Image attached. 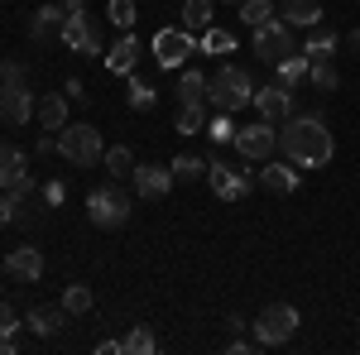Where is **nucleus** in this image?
<instances>
[{
  "label": "nucleus",
  "instance_id": "f257e3e1",
  "mask_svg": "<svg viewBox=\"0 0 360 355\" xmlns=\"http://www.w3.org/2000/svg\"><path fill=\"white\" fill-rule=\"evenodd\" d=\"M278 139H283V159L298 168H322V164H332V154H336L332 130L317 115H288Z\"/></svg>",
  "mask_w": 360,
  "mask_h": 355
},
{
  "label": "nucleus",
  "instance_id": "f03ea898",
  "mask_svg": "<svg viewBox=\"0 0 360 355\" xmlns=\"http://www.w3.org/2000/svg\"><path fill=\"white\" fill-rule=\"evenodd\" d=\"M207 101H212L217 110H226V115L240 110L245 101H255V82H250V72H245V67H221V72L207 82Z\"/></svg>",
  "mask_w": 360,
  "mask_h": 355
},
{
  "label": "nucleus",
  "instance_id": "7ed1b4c3",
  "mask_svg": "<svg viewBox=\"0 0 360 355\" xmlns=\"http://www.w3.org/2000/svg\"><path fill=\"white\" fill-rule=\"evenodd\" d=\"M58 154L68 159V164H77V168H91V164H101V130L96 125H63L58 130Z\"/></svg>",
  "mask_w": 360,
  "mask_h": 355
},
{
  "label": "nucleus",
  "instance_id": "20e7f679",
  "mask_svg": "<svg viewBox=\"0 0 360 355\" xmlns=\"http://www.w3.org/2000/svg\"><path fill=\"white\" fill-rule=\"evenodd\" d=\"M86 217H91V226H101V231H120V226L130 221V197L115 188V183L91 188V197H86Z\"/></svg>",
  "mask_w": 360,
  "mask_h": 355
},
{
  "label": "nucleus",
  "instance_id": "39448f33",
  "mask_svg": "<svg viewBox=\"0 0 360 355\" xmlns=\"http://www.w3.org/2000/svg\"><path fill=\"white\" fill-rule=\"evenodd\" d=\"M293 331H298V307H288V302H269L255 317V341L259 346H283Z\"/></svg>",
  "mask_w": 360,
  "mask_h": 355
},
{
  "label": "nucleus",
  "instance_id": "423d86ee",
  "mask_svg": "<svg viewBox=\"0 0 360 355\" xmlns=\"http://www.w3.org/2000/svg\"><path fill=\"white\" fill-rule=\"evenodd\" d=\"M288 53H298V49H293V25H288V20H269V25L255 29V58H259V63L274 67L278 58H288Z\"/></svg>",
  "mask_w": 360,
  "mask_h": 355
},
{
  "label": "nucleus",
  "instance_id": "0eeeda50",
  "mask_svg": "<svg viewBox=\"0 0 360 355\" xmlns=\"http://www.w3.org/2000/svg\"><path fill=\"white\" fill-rule=\"evenodd\" d=\"M0 188L15 192L20 202H25L29 192H34V178H29V159L20 144H0Z\"/></svg>",
  "mask_w": 360,
  "mask_h": 355
},
{
  "label": "nucleus",
  "instance_id": "6e6552de",
  "mask_svg": "<svg viewBox=\"0 0 360 355\" xmlns=\"http://www.w3.org/2000/svg\"><path fill=\"white\" fill-rule=\"evenodd\" d=\"M207 183H212V192H217L221 202H240V197L250 192V173L240 164L212 159V164H207Z\"/></svg>",
  "mask_w": 360,
  "mask_h": 355
},
{
  "label": "nucleus",
  "instance_id": "1a4fd4ad",
  "mask_svg": "<svg viewBox=\"0 0 360 355\" xmlns=\"http://www.w3.org/2000/svg\"><path fill=\"white\" fill-rule=\"evenodd\" d=\"M188 53H197V39L193 29H164L159 39H154V58H159V67H183L188 63Z\"/></svg>",
  "mask_w": 360,
  "mask_h": 355
},
{
  "label": "nucleus",
  "instance_id": "9d476101",
  "mask_svg": "<svg viewBox=\"0 0 360 355\" xmlns=\"http://www.w3.org/2000/svg\"><path fill=\"white\" fill-rule=\"evenodd\" d=\"M72 53H101V29L91 25V15L86 10H77V15H68L63 20V34H58Z\"/></svg>",
  "mask_w": 360,
  "mask_h": 355
},
{
  "label": "nucleus",
  "instance_id": "9b49d317",
  "mask_svg": "<svg viewBox=\"0 0 360 355\" xmlns=\"http://www.w3.org/2000/svg\"><path fill=\"white\" fill-rule=\"evenodd\" d=\"M255 110H259V120L278 125V120H288V115H293V91H288L283 82L255 86Z\"/></svg>",
  "mask_w": 360,
  "mask_h": 355
},
{
  "label": "nucleus",
  "instance_id": "f8f14e48",
  "mask_svg": "<svg viewBox=\"0 0 360 355\" xmlns=\"http://www.w3.org/2000/svg\"><path fill=\"white\" fill-rule=\"evenodd\" d=\"M236 149L245 154V159H269L278 149V130L269 125V120H255V125H245V130H236Z\"/></svg>",
  "mask_w": 360,
  "mask_h": 355
},
{
  "label": "nucleus",
  "instance_id": "ddd939ff",
  "mask_svg": "<svg viewBox=\"0 0 360 355\" xmlns=\"http://www.w3.org/2000/svg\"><path fill=\"white\" fill-rule=\"evenodd\" d=\"M130 183H135V197L159 202V197H168V188H173V168H164V164H135Z\"/></svg>",
  "mask_w": 360,
  "mask_h": 355
},
{
  "label": "nucleus",
  "instance_id": "4468645a",
  "mask_svg": "<svg viewBox=\"0 0 360 355\" xmlns=\"http://www.w3.org/2000/svg\"><path fill=\"white\" fill-rule=\"evenodd\" d=\"M0 120H5V125L34 120V96H29L25 82H0Z\"/></svg>",
  "mask_w": 360,
  "mask_h": 355
},
{
  "label": "nucleus",
  "instance_id": "2eb2a0df",
  "mask_svg": "<svg viewBox=\"0 0 360 355\" xmlns=\"http://www.w3.org/2000/svg\"><path fill=\"white\" fill-rule=\"evenodd\" d=\"M5 269L15 273L20 283H39V278H44V254H39L34 245H20V250L5 254Z\"/></svg>",
  "mask_w": 360,
  "mask_h": 355
},
{
  "label": "nucleus",
  "instance_id": "dca6fc26",
  "mask_svg": "<svg viewBox=\"0 0 360 355\" xmlns=\"http://www.w3.org/2000/svg\"><path fill=\"white\" fill-rule=\"evenodd\" d=\"M63 20H68L63 5H44V10H34V20H29V39H34V44L58 39V34H63Z\"/></svg>",
  "mask_w": 360,
  "mask_h": 355
},
{
  "label": "nucleus",
  "instance_id": "f3484780",
  "mask_svg": "<svg viewBox=\"0 0 360 355\" xmlns=\"http://www.w3.org/2000/svg\"><path fill=\"white\" fill-rule=\"evenodd\" d=\"M135 63H139V39L130 34V29H125V34H120V39L111 44V53H106V67L125 77V72H135Z\"/></svg>",
  "mask_w": 360,
  "mask_h": 355
},
{
  "label": "nucleus",
  "instance_id": "a211bd4d",
  "mask_svg": "<svg viewBox=\"0 0 360 355\" xmlns=\"http://www.w3.org/2000/svg\"><path fill=\"white\" fill-rule=\"evenodd\" d=\"M63 322H68V307H63V302H58V307L53 302H39V307L29 312V331H34V336H53Z\"/></svg>",
  "mask_w": 360,
  "mask_h": 355
},
{
  "label": "nucleus",
  "instance_id": "6ab92c4d",
  "mask_svg": "<svg viewBox=\"0 0 360 355\" xmlns=\"http://www.w3.org/2000/svg\"><path fill=\"white\" fill-rule=\"evenodd\" d=\"M34 120L44 125V130H63L68 125V96H44V101H34Z\"/></svg>",
  "mask_w": 360,
  "mask_h": 355
},
{
  "label": "nucleus",
  "instance_id": "aec40b11",
  "mask_svg": "<svg viewBox=\"0 0 360 355\" xmlns=\"http://www.w3.org/2000/svg\"><path fill=\"white\" fill-rule=\"evenodd\" d=\"M212 15H217V0H183V29L207 34L212 29Z\"/></svg>",
  "mask_w": 360,
  "mask_h": 355
},
{
  "label": "nucleus",
  "instance_id": "412c9836",
  "mask_svg": "<svg viewBox=\"0 0 360 355\" xmlns=\"http://www.w3.org/2000/svg\"><path fill=\"white\" fill-rule=\"evenodd\" d=\"M202 101H207V72L188 67L178 77V106H202Z\"/></svg>",
  "mask_w": 360,
  "mask_h": 355
},
{
  "label": "nucleus",
  "instance_id": "4be33fe9",
  "mask_svg": "<svg viewBox=\"0 0 360 355\" xmlns=\"http://www.w3.org/2000/svg\"><path fill=\"white\" fill-rule=\"evenodd\" d=\"M307 67H312V58H307V53H288V58H278V63H274L278 82L288 86V91H293L298 82H307Z\"/></svg>",
  "mask_w": 360,
  "mask_h": 355
},
{
  "label": "nucleus",
  "instance_id": "5701e85b",
  "mask_svg": "<svg viewBox=\"0 0 360 355\" xmlns=\"http://www.w3.org/2000/svg\"><path fill=\"white\" fill-rule=\"evenodd\" d=\"M283 20L298 29H312V25H322V5L317 0H283Z\"/></svg>",
  "mask_w": 360,
  "mask_h": 355
},
{
  "label": "nucleus",
  "instance_id": "b1692460",
  "mask_svg": "<svg viewBox=\"0 0 360 355\" xmlns=\"http://www.w3.org/2000/svg\"><path fill=\"white\" fill-rule=\"evenodd\" d=\"M259 183L269 192H293L298 188V164L288 168V164H269V168H259Z\"/></svg>",
  "mask_w": 360,
  "mask_h": 355
},
{
  "label": "nucleus",
  "instance_id": "393cba45",
  "mask_svg": "<svg viewBox=\"0 0 360 355\" xmlns=\"http://www.w3.org/2000/svg\"><path fill=\"white\" fill-rule=\"evenodd\" d=\"M101 164H106L111 178H130V173H135V154H130V144H111V149L101 154Z\"/></svg>",
  "mask_w": 360,
  "mask_h": 355
},
{
  "label": "nucleus",
  "instance_id": "a878e982",
  "mask_svg": "<svg viewBox=\"0 0 360 355\" xmlns=\"http://www.w3.org/2000/svg\"><path fill=\"white\" fill-rule=\"evenodd\" d=\"M120 346H125V355H154V351H159V336H154L149 327H130Z\"/></svg>",
  "mask_w": 360,
  "mask_h": 355
},
{
  "label": "nucleus",
  "instance_id": "bb28decb",
  "mask_svg": "<svg viewBox=\"0 0 360 355\" xmlns=\"http://www.w3.org/2000/svg\"><path fill=\"white\" fill-rule=\"evenodd\" d=\"M307 82L317 86V91H336V86H341V72L332 67V58H317V63L307 67Z\"/></svg>",
  "mask_w": 360,
  "mask_h": 355
},
{
  "label": "nucleus",
  "instance_id": "cd10ccee",
  "mask_svg": "<svg viewBox=\"0 0 360 355\" xmlns=\"http://www.w3.org/2000/svg\"><path fill=\"white\" fill-rule=\"evenodd\" d=\"M231 49H236V34L231 29H217V25L197 39V53H231Z\"/></svg>",
  "mask_w": 360,
  "mask_h": 355
},
{
  "label": "nucleus",
  "instance_id": "c85d7f7f",
  "mask_svg": "<svg viewBox=\"0 0 360 355\" xmlns=\"http://www.w3.org/2000/svg\"><path fill=\"white\" fill-rule=\"evenodd\" d=\"M303 53L312 58V63H317V58H332L336 53V34H332V29H317V25H312V39H307Z\"/></svg>",
  "mask_w": 360,
  "mask_h": 355
},
{
  "label": "nucleus",
  "instance_id": "c756f323",
  "mask_svg": "<svg viewBox=\"0 0 360 355\" xmlns=\"http://www.w3.org/2000/svg\"><path fill=\"white\" fill-rule=\"evenodd\" d=\"M63 307H68V317H82V312H91V288H86V283H68Z\"/></svg>",
  "mask_w": 360,
  "mask_h": 355
},
{
  "label": "nucleus",
  "instance_id": "7c9ffc66",
  "mask_svg": "<svg viewBox=\"0 0 360 355\" xmlns=\"http://www.w3.org/2000/svg\"><path fill=\"white\" fill-rule=\"evenodd\" d=\"M173 178H183V183H197V178H202V173H207V159H197V154H178V159H173Z\"/></svg>",
  "mask_w": 360,
  "mask_h": 355
},
{
  "label": "nucleus",
  "instance_id": "2f4dec72",
  "mask_svg": "<svg viewBox=\"0 0 360 355\" xmlns=\"http://www.w3.org/2000/svg\"><path fill=\"white\" fill-rule=\"evenodd\" d=\"M240 20H245L250 29L269 25V20H274V5H269V0H240Z\"/></svg>",
  "mask_w": 360,
  "mask_h": 355
},
{
  "label": "nucleus",
  "instance_id": "473e14b6",
  "mask_svg": "<svg viewBox=\"0 0 360 355\" xmlns=\"http://www.w3.org/2000/svg\"><path fill=\"white\" fill-rule=\"evenodd\" d=\"M135 0H111V5H106V20H111L115 29H120V34H125V29H135Z\"/></svg>",
  "mask_w": 360,
  "mask_h": 355
},
{
  "label": "nucleus",
  "instance_id": "72a5a7b5",
  "mask_svg": "<svg viewBox=\"0 0 360 355\" xmlns=\"http://www.w3.org/2000/svg\"><path fill=\"white\" fill-rule=\"evenodd\" d=\"M207 130V106H183L178 110V135H202Z\"/></svg>",
  "mask_w": 360,
  "mask_h": 355
},
{
  "label": "nucleus",
  "instance_id": "f704fd0d",
  "mask_svg": "<svg viewBox=\"0 0 360 355\" xmlns=\"http://www.w3.org/2000/svg\"><path fill=\"white\" fill-rule=\"evenodd\" d=\"M125 96H130V106H135V110H154V86L139 82V77H130V91H125Z\"/></svg>",
  "mask_w": 360,
  "mask_h": 355
},
{
  "label": "nucleus",
  "instance_id": "c9c22d12",
  "mask_svg": "<svg viewBox=\"0 0 360 355\" xmlns=\"http://www.w3.org/2000/svg\"><path fill=\"white\" fill-rule=\"evenodd\" d=\"M207 135L217 139V144H236V125H231V115H226V110H217V120L207 125Z\"/></svg>",
  "mask_w": 360,
  "mask_h": 355
},
{
  "label": "nucleus",
  "instance_id": "e433bc0d",
  "mask_svg": "<svg viewBox=\"0 0 360 355\" xmlns=\"http://www.w3.org/2000/svg\"><path fill=\"white\" fill-rule=\"evenodd\" d=\"M15 217H20V197H15V192H5V197H0V226H10Z\"/></svg>",
  "mask_w": 360,
  "mask_h": 355
},
{
  "label": "nucleus",
  "instance_id": "4c0bfd02",
  "mask_svg": "<svg viewBox=\"0 0 360 355\" xmlns=\"http://www.w3.org/2000/svg\"><path fill=\"white\" fill-rule=\"evenodd\" d=\"M15 327H20V322H15V307H10V302H0V341H5V336H15Z\"/></svg>",
  "mask_w": 360,
  "mask_h": 355
},
{
  "label": "nucleus",
  "instance_id": "58836bf2",
  "mask_svg": "<svg viewBox=\"0 0 360 355\" xmlns=\"http://www.w3.org/2000/svg\"><path fill=\"white\" fill-rule=\"evenodd\" d=\"M63 197H68L63 183H44V207H63Z\"/></svg>",
  "mask_w": 360,
  "mask_h": 355
},
{
  "label": "nucleus",
  "instance_id": "ea45409f",
  "mask_svg": "<svg viewBox=\"0 0 360 355\" xmlns=\"http://www.w3.org/2000/svg\"><path fill=\"white\" fill-rule=\"evenodd\" d=\"M25 77H29L25 63H5V82H25Z\"/></svg>",
  "mask_w": 360,
  "mask_h": 355
},
{
  "label": "nucleus",
  "instance_id": "a19ab883",
  "mask_svg": "<svg viewBox=\"0 0 360 355\" xmlns=\"http://www.w3.org/2000/svg\"><path fill=\"white\" fill-rule=\"evenodd\" d=\"M63 96H68V101H82L86 91H82V82H77V77H68V86H63Z\"/></svg>",
  "mask_w": 360,
  "mask_h": 355
},
{
  "label": "nucleus",
  "instance_id": "79ce46f5",
  "mask_svg": "<svg viewBox=\"0 0 360 355\" xmlns=\"http://www.w3.org/2000/svg\"><path fill=\"white\" fill-rule=\"evenodd\" d=\"M0 355H20V336H5L0 341Z\"/></svg>",
  "mask_w": 360,
  "mask_h": 355
},
{
  "label": "nucleus",
  "instance_id": "37998d69",
  "mask_svg": "<svg viewBox=\"0 0 360 355\" xmlns=\"http://www.w3.org/2000/svg\"><path fill=\"white\" fill-rule=\"evenodd\" d=\"M58 5H63L68 15H77V10H86V0H58Z\"/></svg>",
  "mask_w": 360,
  "mask_h": 355
},
{
  "label": "nucleus",
  "instance_id": "c03bdc74",
  "mask_svg": "<svg viewBox=\"0 0 360 355\" xmlns=\"http://www.w3.org/2000/svg\"><path fill=\"white\" fill-rule=\"evenodd\" d=\"M351 49H356V53H360V29H356V34H351Z\"/></svg>",
  "mask_w": 360,
  "mask_h": 355
},
{
  "label": "nucleus",
  "instance_id": "a18cd8bd",
  "mask_svg": "<svg viewBox=\"0 0 360 355\" xmlns=\"http://www.w3.org/2000/svg\"><path fill=\"white\" fill-rule=\"evenodd\" d=\"M5 273H10V269H5V259H0V278H5Z\"/></svg>",
  "mask_w": 360,
  "mask_h": 355
},
{
  "label": "nucleus",
  "instance_id": "49530a36",
  "mask_svg": "<svg viewBox=\"0 0 360 355\" xmlns=\"http://www.w3.org/2000/svg\"><path fill=\"white\" fill-rule=\"evenodd\" d=\"M0 82H5V63H0Z\"/></svg>",
  "mask_w": 360,
  "mask_h": 355
},
{
  "label": "nucleus",
  "instance_id": "de8ad7c7",
  "mask_svg": "<svg viewBox=\"0 0 360 355\" xmlns=\"http://www.w3.org/2000/svg\"><path fill=\"white\" fill-rule=\"evenodd\" d=\"M231 5H240V0H231Z\"/></svg>",
  "mask_w": 360,
  "mask_h": 355
}]
</instances>
